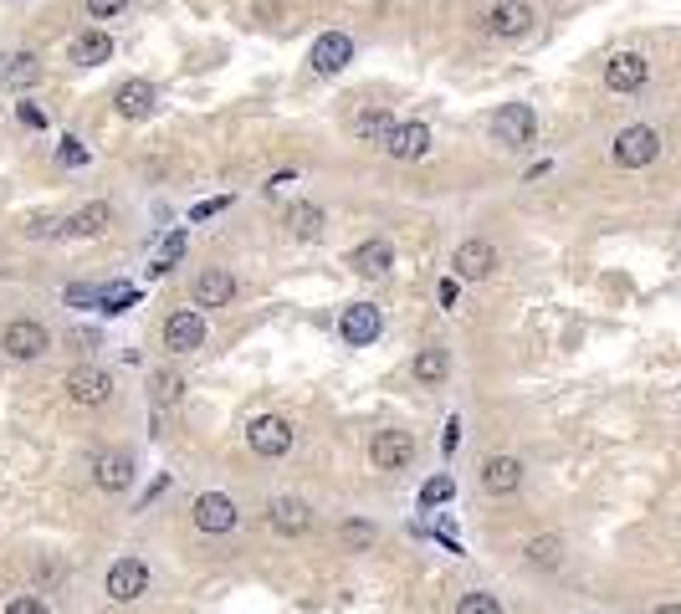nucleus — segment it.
Returning <instances> with one entry per match:
<instances>
[{
  "mask_svg": "<svg viewBox=\"0 0 681 614\" xmlns=\"http://www.w3.org/2000/svg\"><path fill=\"white\" fill-rule=\"evenodd\" d=\"M103 594H108L113 604H134V599H144V594H149V563H144V558H118V563H108Z\"/></svg>",
  "mask_w": 681,
  "mask_h": 614,
  "instance_id": "nucleus-1",
  "label": "nucleus"
},
{
  "mask_svg": "<svg viewBox=\"0 0 681 614\" xmlns=\"http://www.w3.org/2000/svg\"><path fill=\"white\" fill-rule=\"evenodd\" d=\"M533 134H538V118H533L528 103H502V108L492 113V139H497L502 149H528Z\"/></svg>",
  "mask_w": 681,
  "mask_h": 614,
  "instance_id": "nucleus-2",
  "label": "nucleus"
},
{
  "mask_svg": "<svg viewBox=\"0 0 681 614\" xmlns=\"http://www.w3.org/2000/svg\"><path fill=\"white\" fill-rule=\"evenodd\" d=\"M62 389H67V400H72V405L98 410V405H108V400H113V374H108V369H93V364H77V369L62 379Z\"/></svg>",
  "mask_w": 681,
  "mask_h": 614,
  "instance_id": "nucleus-3",
  "label": "nucleus"
},
{
  "mask_svg": "<svg viewBox=\"0 0 681 614\" xmlns=\"http://www.w3.org/2000/svg\"><path fill=\"white\" fill-rule=\"evenodd\" d=\"M656 154H661V134L651 123H635V128H625V134L615 139V164L620 169H646Z\"/></svg>",
  "mask_w": 681,
  "mask_h": 614,
  "instance_id": "nucleus-4",
  "label": "nucleus"
},
{
  "mask_svg": "<svg viewBox=\"0 0 681 614\" xmlns=\"http://www.w3.org/2000/svg\"><path fill=\"white\" fill-rule=\"evenodd\" d=\"M246 446L257 451V456H267V461H277V456L292 451V425L282 415H257V420L246 425Z\"/></svg>",
  "mask_w": 681,
  "mask_h": 614,
  "instance_id": "nucleus-5",
  "label": "nucleus"
},
{
  "mask_svg": "<svg viewBox=\"0 0 681 614\" xmlns=\"http://www.w3.org/2000/svg\"><path fill=\"white\" fill-rule=\"evenodd\" d=\"M482 26L497 41H518V36L533 31V6H528V0H497V6L482 16Z\"/></svg>",
  "mask_w": 681,
  "mask_h": 614,
  "instance_id": "nucleus-6",
  "label": "nucleus"
},
{
  "mask_svg": "<svg viewBox=\"0 0 681 614\" xmlns=\"http://www.w3.org/2000/svg\"><path fill=\"white\" fill-rule=\"evenodd\" d=\"M0 348H6L11 359H41L52 348V333L36 318H16V323H6V333H0Z\"/></svg>",
  "mask_w": 681,
  "mask_h": 614,
  "instance_id": "nucleus-7",
  "label": "nucleus"
},
{
  "mask_svg": "<svg viewBox=\"0 0 681 614\" xmlns=\"http://www.w3.org/2000/svg\"><path fill=\"white\" fill-rule=\"evenodd\" d=\"M190 517H195L200 533H231L236 522H241V507H236L226 492H200L195 507H190Z\"/></svg>",
  "mask_w": 681,
  "mask_h": 614,
  "instance_id": "nucleus-8",
  "label": "nucleus"
},
{
  "mask_svg": "<svg viewBox=\"0 0 681 614\" xmlns=\"http://www.w3.org/2000/svg\"><path fill=\"white\" fill-rule=\"evenodd\" d=\"M267 528L277 538H303L313 528V507L303 497H272L267 502Z\"/></svg>",
  "mask_w": 681,
  "mask_h": 614,
  "instance_id": "nucleus-9",
  "label": "nucleus"
},
{
  "mask_svg": "<svg viewBox=\"0 0 681 614\" xmlns=\"http://www.w3.org/2000/svg\"><path fill=\"white\" fill-rule=\"evenodd\" d=\"M369 461L379 471H405L415 461V435L410 430H379L369 441Z\"/></svg>",
  "mask_w": 681,
  "mask_h": 614,
  "instance_id": "nucleus-10",
  "label": "nucleus"
},
{
  "mask_svg": "<svg viewBox=\"0 0 681 614\" xmlns=\"http://www.w3.org/2000/svg\"><path fill=\"white\" fill-rule=\"evenodd\" d=\"M164 348H175V354H195L205 348V318L195 307H180V313L164 318Z\"/></svg>",
  "mask_w": 681,
  "mask_h": 614,
  "instance_id": "nucleus-11",
  "label": "nucleus"
},
{
  "mask_svg": "<svg viewBox=\"0 0 681 614\" xmlns=\"http://www.w3.org/2000/svg\"><path fill=\"white\" fill-rule=\"evenodd\" d=\"M451 267H456V282H482V277L497 272V246L492 241H461Z\"/></svg>",
  "mask_w": 681,
  "mask_h": 614,
  "instance_id": "nucleus-12",
  "label": "nucleus"
},
{
  "mask_svg": "<svg viewBox=\"0 0 681 614\" xmlns=\"http://www.w3.org/2000/svg\"><path fill=\"white\" fill-rule=\"evenodd\" d=\"M379 328H385V318H379V307L374 302H349L344 307V318H338V333H344L349 348H364L379 338Z\"/></svg>",
  "mask_w": 681,
  "mask_h": 614,
  "instance_id": "nucleus-13",
  "label": "nucleus"
},
{
  "mask_svg": "<svg viewBox=\"0 0 681 614\" xmlns=\"http://www.w3.org/2000/svg\"><path fill=\"white\" fill-rule=\"evenodd\" d=\"M313 72L318 77H333V72H344L349 62H354V41L344 36V31H323L318 41H313Z\"/></svg>",
  "mask_w": 681,
  "mask_h": 614,
  "instance_id": "nucleus-14",
  "label": "nucleus"
},
{
  "mask_svg": "<svg viewBox=\"0 0 681 614\" xmlns=\"http://www.w3.org/2000/svg\"><path fill=\"white\" fill-rule=\"evenodd\" d=\"M93 481H98V492L118 497V492H129V481H134V456L129 451H103L93 461Z\"/></svg>",
  "mask_w": 681,
  "mask_h": 614,
  "instance_id": "nucleus-15",
  "label": "nucleus"
},
{
  "mask_svg": "<svg viewBox=\"0 0 681 614\" xmlns=\"http://www.w3.org/2000/svg\"><path fill=\"white\" fill-rule=\"evenodd\" d=\"M523 487V461L518 456H492L482 466V492L487 497H513Z\"/></svg>",
  "mask_w": 681,
  "mask_h": 614,
  "instance_id": "nucleus-16",
  "label": "nucleus"
},
{
  "mask_svg": "<svg viewBox=\"0 0 681 614\" xmlns=\"http://www.w3.org/2000/svg\"><path fill=\"white\" fill-rule=\"evenodd\" d=\"M154 103H159V93H154V82H144V77L123 82L118 93H113V108H118V118H129V123L149 118V113H154Z\"/></svg>",
  "mask_w": 681,
  "mask_h": 614,
  "instance_id": "nucleus-17",
  "label": "nucleus"
},
{
  "mask_svg": "<svg viewBox=\"0 0 681 614\" xmlns=\"http://www.w3.org/2000/svg\"><path fill=\"white\" fill-rule=\"evenodd\" d=\"M646 72H651V62L641 52H620V57H610L605 82H610V93H635V87L646 82Z\"/></svg>",
  "mask_w": 681,
  "mask_h": 614,
  "instance_id": "nucleus-18",
  "label": "nucleus"
},
{
  "mask_svg": "<svg viewBox=\"0 0 681 614\" xmlns=\"http://www.w3.org/2000/svg\"><path fill=\"white\" fill-rule=\"evenodd\" d=\"M349 267L359 272V277H369V282H379L390 267H395V251H390V241H364L354 256H349Z\"/></svg>",
  "mask_w": 681,
  "mask_h": 614,
  "instance_id": "nucleus-19",
  "label": "nucleus"
},
{
  "mask_svg": "<svg viewBox=\"0 0 681 614\" xmlns=\"http://www.w3.org/2000/svg\"><path fill=\"white\" fill-rule=\"evenodd\" d=\"M108 221H113V210H108L103 200H88L82 210H72L67 221H62V236H103Z\"/></svg>",
  "mask_w": 681,
  "mask_h": 614,
  "instance_id": "nucleus-20",
  "label": "nucleus"
},
{
  "mask_svg": "<svg viewBox=\"0 0 681 614\" xmlns=\"http://www.w3.org/2000/svg\"><path fill=\"white\" fill-rule=\"evenodd\" d=\"M236 297V277L231 272H200L195 277V302L200 307H226Z\"/></svg>",
  "mask_w": 681,
  "mask_h": 614,
  "instance_id": "nucleus-21",
  "label": "nucleus"
},
{
  "mask_svg": "<svg viewBox=\"0 0 681 614\" xmlns=\"http://www.w3.org/2000/svg\"><path fill=\"white\" fill-rule=\"evenodd\" d=\"M113 57V36L108 31H82L77 41H72V62L77 67H103Z\"/></svg>",
  "mask_w": 681,
  "mask_h": 614,
  "instance_id": "nucleus-22",
  "label": "nucleus"
},
{
  "mask_svg": "<svg viewBox=\"0 0 681 614\" xmlns=\"http://www.w3.org/2000/svg\"><path fill=\"white\" fill-rule=\"evenodd\" d=\"M385 149L395 159H420L425 149H431V128H425V123H405V128H395V134H390Z\"/></svg>",
  "mask_w": 681,
  "mask_h": 614,
  "instance_id": "nucleus-23",
  "label": "nucleus"
},
{
  "mask_svg": "<svg viewBox=\"0 0 681 614\" xmlns=\"http://www.w3.org/2000/svg\"><path fill=\"white\" fill-rule=\"evenodd\" d=\"M523 558H528V568H559L564 563V538H553V533H538V538H528L523 543Z\"/></svg>",
  "mask_w": 681,
  "mask_h": 614,
  "instance_id": "nucleus-24",
  "label": "nucleus"
},
{
  "mask_svg": "<svg viewBox=\"0 0 681 614\" xmlns=\"http://www.w3.org/2000/svg\"><path fill=\"white\" fill-rule=\"evenodd\" d=\"M410 374H415V384H446V374H451L446 348H420L415 364H410Z\"/></svg>",
  "mask_w": 681,
  "mask_h": 614,
  "instance_id": "nucleus-25",
  "label": "nucleus"
},
{
  "mask_svg": "<svg viewBox=\"0 0 681 614\" xmlns=\"http://www.w3.org/2000/svg\"><path fill=\"white\" fill-rule=\"evenodd\" d=\"M354 134H359L364 144H379V149H385V144H390V134H395V118H390L385 108H369V113H359V118H354Z\"/></svg>",
  "mask_w": 681,
  "mask_h": 614,
  "instance_id": "nucleus-26",
  "label": "nucleus"
},
{
  "mask_svg": "<svg viewBox=\"0 0 681 614\" xmlns=\"http://www.w3.org/2000/svg\"><path fill=\"white\" fill-rule=\"evenodd\" d=\"M287 221H292V236H297V241H318V236H323V226H328V221H323V210H318V205H308V200H303V205H292Z\"/></svg>",
  "mask_w": 681,
  "mask_h": 614,
  "instance_id": "nucleus-27",
  "label": "nucleus"
},
{
  "mask_svg": "<svg viewBox=\"0 0 681 614\" xmlns=\"http://www.w3.org/2000/svg\"><path fill=\"white\" fill-rule=\"evenodd\" d=\"M180 256H185V226H175V231H169V236H164V246L154 251V267H149V272H154V277H164V272H169V267H175V261H180Z\"/></svg>",
  "mask_w": 681,
  "mask_h": 614,
  "instance_id": "nucleus-28",
  "label": "nucleus"
},
{
  "mask_svg": "<svg viewBox=\"0 0 681 614\" xmlns=\"http://www.w3.org/2000/svg\"><path fill=\"white\" fill-rule=\"evenodd\" d=\"M0 72H6V82H11V87H31V82L41 77V62H36V52H21V57H11Z\"/></svg>",
  "mask_w": 681,
  "mask_h": 614,
  "instance_id": "nucleus-29",
  "label": "nucleus"
},
{
  "mask_svg": "<svg viewBox=\"0 0 681 614\" xmlns=\"http://www.w3.org/2000/svg\"><path fill=\"white\" fill-rule=\"evenodd\" d=\"M456 497V481L441 471V476H431V481H425V487H420V507L425 512H431V507H441V502H451Z\"/></svg>",
  "mask_w": 681,
  "mask_h": 614,
  "instance_id": "nucleus-30",
  "label": "nucleus"
},
{
  "mask_svg": "<svg viewBox=\"0 0 681 614\" xmlns=\"http://www.w3.org/2000/svg\"><path fill=\"white\" fill-rule=\"evenodd\" d=\"M149 394H154V405H175L180 394H185V379H180V374H154Z\"/></svg>",
  "mask_w": 681,
  "mask_h": 614,
  "instance_id": "nucleus-31",
  "label": "nucleus"
},
{
  "mask_svg": "<svg viewBox=\"0 0 681 614\" xmlns=\"http://www.w3.org/2000/svg\"><path fill=\"white\" fill-rule=\"evenodd\" d=\"M456 614H502V604H497V594H487V589H472V594H461Z\"/></svg>",
  "mask_w": 681,
  "mask_h": 614,
  "instance_id": "nucleus-32",
  "label": "nucleus"
},
{
  "mask_svg": "<svg viewBox=\"0 0 681 614\" xmlns=\"http://www.w3.org/2000/svg\"><path fill=\"white\" fill-rule=\"evenodd\" d=\"M98 302H103V313H123L129 302H139V287H103Z\"/></svg>",
  "mask_w": 681,
  "mask_h": 614,
  "instance_id": "nucleus-33",
  "label": "nucleus"
},
{
  "mask_svg": "<svg viewBox=\"0 0 681 614\" xmlns=\"http://www.w3.org/2000/svg\"><path fill=\"white\" fill-rule=\"evenodd\" d=\"M374 543V522H344V548H369Z\"/></svg>",
  "mask_w": 681,
  "mask_h": 614,
  "instance_id": "nucleus-34",
  "label": "nucleus"
},
{
  "mask_svg": "<svg viewBox=\"0 0 681 614\" xmlns=\"http://www.w3.org/2000/svg\"><path fill=\"white\" fill-rule=\"evenodd\" d=\"M6 614H47V599H41V594H16L6 604Z\"/></svg>",
  "mask_w": 681,
  "mask_h": 614,
  "instance_id": "nucleus-35",
  "label": "nucleus"
},
{
  "mask_svg": "<svg viewBox=\"0 0 681 614\" xmlns=\"http://www.w3.org/2000/svg\"><path fill=\"white\" fill-rule=\"evenodd\" d=\"M16 118H21L26 128H36V134H41V128H47V113H41L36 103H16Z\"/></svg>",
  "mask_w": 681,
  "mask_h": 614,
  "instance_id": "nucleus-36",
  "label": "nucleus"
},
{
  "mask_svg": "<svg viewBox=\"0 0 681 614\" xmlns=\"http://www.w3.org/2000/svg\"><path fill=\"white\" fill-rule=\"evenodd\" d=\"M57 159H62V164H88V149H82L77 139H62V144H57Z\"/></svg>",
  "mask_w": 681,
  "mask_h": 614,
  "instance_id": "nucleus-37",
  "label": "nucleus"
},
{
  "mask_svg": "<svg viewBox=\"0 0 681 614\" xmlns=\"http://www.w3.org/2000/svg\"><path fill=\"white\" fill-rule=\"evenodd\" d=\"M456 297H461V282H456V277H441V282H436V302H441V307H456Z\"/></svg>",
  "mask_w": 681,
  "mask_h": 614,
  "instance_id": "nucleus-38",
  "label": "nucleus"
},
{
  "mask_svg": "<svg viewBox=\"0 0 681 614\" xmlns=\"http://www.w3.org/2000/svg\"><path fill=\"white\" fill-rule=\"evenodd\" d=\"M123 6H129V0H88V11H93L98 21H108V16H118Z\"/></svg>",
  "mask_w": 681,
  "mask_h": 614,
  "instance_id": "nucleus-39",
  "label": "nucleus"
},
{
  "mask_svg": "<svg viewBox=\"0 0 681 614\" xmlns=\"http://www.w3.org/2000/svg\"><path fill=\"white\" fill-rule=\"evenodd\" d=\"M26 231H31V236H62V221H52V215H36Z\"/></svg>",
  "mask_w": 681,
  "mask_h": 614,
  "instance_id": "nucleus-40",
  "label": "nucleus"
},
{
  "mask_svg": "<svg viewBox=\"0 0 681 614\" xmlns=\"http://www.w3.org/2000/svg\"><path fill=\"white\" fill-rule=\"evenodd\" d=\"M231 200H200L195 210H190V221H210V215H216V210H226Z\"/></svg>",
  "mask_w": 681,
  "mask_h": 614,
  "instance_id": "nucleus-41",
  "label": "nucleus"
},
{
  "mask_svg": "<svg viewBox=\"0 0 681 614\" xmlns=\"http://www.w3.org/2000/svg\"><path fill=\"white\" fill-rule=\"evenodd\" d=\"M98 292H103V287H88V282H82V287H67V302H98Z\"/></svg>",
  "mask_w": 681,
  "mask_h": 614,
  "instance_id": "nucleus-42",
  "label": "nucleus"
},
{
  "mask_svg": "<svg viewBox=\"0 0 681 614\" xmlns=\"http://www.w3.org/2000/svg\"><path fill=\"white\" fill-rule=\"evenodd\" d=\"M456 430H461V425L451 420V425H446V435H441V451H446V456H451V451H456V441H461V435H456Z\"/></svg>",
  "mask_w": 681,
  "mask_h": 614,
  "instance_id": "nucleus-43",
  "label": "nucleus"
},
{
  "mask_svg": "<svg viewBox=\"0 0 681 614\" xmlns=\"http://www.w3.org/2000/svg\"><path fill=\"white\" fill-rule=\"evenodd\" d=\"M651 614H681V604H661V609H651Z\"/></svg>",
  "mask_w": 681,
  "mask_h": 614,
  "instance_id": "nucleus-44",
  "label": "nucleus"
}]
</instances>
